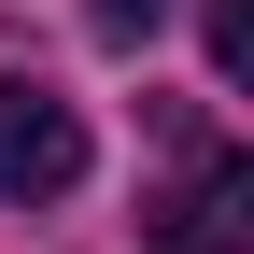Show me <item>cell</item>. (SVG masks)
<instances>
[{
  "label": "cell",
  "mask_w": 254,
  "mask_h": 254,
  "mask_svg": "<svg viewBox=\"0 0 254 254\" xmlns=\"http://www.w3.org/2000/svg\"><path fill=\"white\" fill-rule=\"evenodd\" d=\"M170 254H254V155H212L170 212Z\"/></svg>",
  "instance_id": "7a4b0ae2"
},
{
  "label": "cell",
  "mask_w": 254,
  "mask_h": 254,
  "mask_svg": "<svg viewBox=\"0 0 254 254\" xmlns=\"http://www.w3.org/2000/svg\"><path fill=\"white\" fill-rule=\"evenodd\" d=\"M155 14H170V0H85V28H99V43H155Z\"/></svg>",
  "instance_id": "277c9868"
},
{
  "label": "cell",
  "mask_w": 254,
  "mask_h": 254,
  "mask_svg": "<svg viewBox=\"0 0 254 254\" xmlns=\"http://www.w3.org/2000/svg\"><path fill=\"white\" fill-rule=\"evenodd\" d=\"M212 71H226V85L254 71V0H212Z\"/></svg>",
  "instance_id": "3957f363"
},
{
  "label": "cell",
  "mask_w": 254,
  "mask_h": 254,
  "mask_svg": "<svg viewBox=\"0 0 254 254\" xmlns=\"http://www.w3.org/2000/svg\"><path fill=\"white\" fill-rule=\"evenodd\" d=\"M71 184H85V113L57 99V85H0V198L43 212V198H71Z\"/></svg>",
  "instance_id": "6da1fadb"
}]
</instances>
